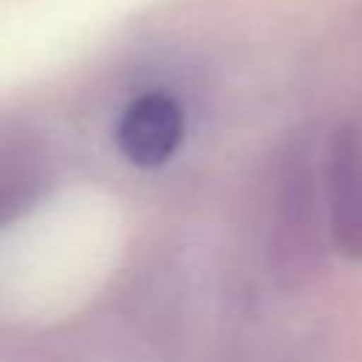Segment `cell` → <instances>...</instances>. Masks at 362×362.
I'll use <instances>...</instances> for the list:
<instances>
[{
  "mask_svg": "<svg viewBox=\"0 0 362 362\" xmlns=\"http://www.w3.org/2000/svg\"><path fill=\"white\" fill-rule=\"evenodd\" d=\"M274 218H272V260L286 283L305 280L322 257V218L317 173L311 153L294 147L286 153L274 181Z\"/></svg>",
  "mask_w": 362,
  "mask_h": 362,
  "instance_id": "6da1fadb",
  "label": "cell"
},
{
  "mask_svg": "<svg viewBox=\"0 0 362 362\" xmlns=\"http://www.w3.org/2000/svg\"><path fill=\"white\" fill-rule=\"evenodd\" d=\"M322 158L328 235L345 257L362 260V122H342Z\"/></svg>",
  "mask_w": 362,
  "mask_h": 362,
  "instance_id": "7a4b0ae2",
  "label": "cell"
},
{
  "mask_svg": "<svg viewBox=\"0 0 362 362\" xmlns=\"http://www.w3.org/2000/svg\"><path fill=\"white\" fill-rule=\"evenodd\" d=\"M184 141L181 105L158 90L133 99L116 124V144L136 167H158L175 156Z\"/></svg>",
  "mask_w": 362,
  "mask_h": 362,
  "instance_id": "3957f363",
  "label": "cell"
},
{
  "mask_svg": "<svg viewBox=\"0 0 362 362\" xmlns=\"http://www.w3.org/2000/svg\"><path fill=\"white\" fill-rule=\"evenodd\" d=\"M48 178L45 156L23 139H0V226L23 215Z\"/></svg>",
  "mask_w": 362,
  "mask_h": 362,
  "instance_id": "277c9868",
  "label": "cell"
}]
</instances>
